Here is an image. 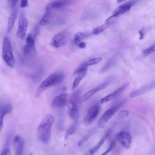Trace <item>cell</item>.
I'll list each match as a JSON object with an SVG mask.
<instances>
[{"mask_svg": "<svg viewBox=\"0 0 155 155\" xmlns=\"http://www.w3.org/2000/svg\"><path fill=\"white\" fill-rule=\"evenodd\" d=\"M155 87L154 81L142 86L137 90L132 92L130 94V97H134L142 95L150 90Z\"/></svg>", "mask_w": 155, "mask_h": 155, "instance_id": "cell-13", "label": "cell"}, {"mask_svg": "<svg viewBox=\"0 0 155 155\" xmlns=\"http://www.w3.org/2000/svg\"><path fill=\"white\" fill-rule=\"evenodd\" d=\"M54 116L51 114L46 115L40 122L38 128V134L41 142H48L51 137V127L54 122Z\"/></svg>", "mask_w": 155, "mask_h": 155, "instance_id": "cell-1", "label": "cell"}, {"mask_svg": "<svg viewBox=\"0 0 155 155\" xmlns=\"http://www.w3.org/2000/svg\"><path fill=\"white\" fill-rule=\"evenodd\" d=\"M148 29V27H145L142 28L139 30V32L140 34L139 39L140 40H141L143 38L144 36L145 33Z\"/></svg>", "mask_w": 155, "mask_h": 155, "instance_id": "cell-32", "label": "cell"}, {"mask_svg": "<svg viewBox=\"0 0 155 155\" xmlns=\"http://www.w3.org/2000/svg\"><path fill=\"white\" fill-rule=\"evenodd\" d=\"M12 105L7 104L0 106V132L3 126V118L5 115L10 113L12 110Z\"/></svg>", "mask_w": 155, "mask_h": 155, "instance_id": "cell-15", "label": "cell"}, {"mask_svg": "<svg viewBox=\"0 0 155 155\" xmlns=\"http://www.w3.org/2000/svg\"><path fill=\"white\" fill-rule=\"evenodd\" d=\"M125 1V0H117V3H120L123 2Z\"/></svg>", "mask_w": 155, "mask_h": 155, "instance_id": "cell-40", "label": "cell"}, {"mask_svg": "<svg viewBox=\"0 0 155 155\" xmlns=\"http://www.w3.org/2000/svg\"><path fill=\"white\" fill-rule=\"evenodd\" d=\"M71 33L68 31H61L54 35L51 41L52 45L58 48L66 45L70 39Z\"/></svg>", "mask_w": 155, "mask_h": 155, "instance_id": "cell-3", "label": "cell"}, {"mask_svg": "<svg viewBox=\"0 0 155 155\" xmlns=\"http://www.w3.org/2000/svg\"><path fill=\"white\" fill-rule=\"evenodd\" d=\"M28 25V19L24 14L21 13L19 18L18 28L17 33V35L19 38L22 39L24 37Z\"/></svg>", "mask_w": 155, "mask_h": 155, "instance_id": "cell-8", "label": "cell"}, {"mask_svg": "<svg viewBox=\"0 0 155 155\" xmlns=\"http://www.w3.org/2000/svg\"><path fill=\"white\" fill-rule=\"evenodd\" d=\"M2 56L4 61L10 67L12 68L15 64V60L11 42L7 37H5L3 40Z\"/></svg>", "mask_w": 155, "mask_h": 155, "instance_id": "cell-2", "label": "cell"}, {"mask_svg": "<svg viewBox=\"0 0 155 155\" xmlns=\"http://www.w3.org/2000/svg\"><path fill=\"white\" fill-rule=\"evenodd\" d=\"M87 71H84L78 74L73 83L72 89H75L79 85L81 80L84 78L87 73Z\"/></svg>", "mask_w": 155, "mask_h": 155, "instance_id": "cell-24", "label": "cell"}, {"mask_svg": "<svg viewBox=\"0 0 155 155\" xmlns=\"http://www.w3.org/2000/svg\"><path fill=\"white\" fill-rule=\"evenodd\" d=\"M87 35L84 33L78 32L76 33L74 36V41L77 45L81 42V40Z\"/></svg>", "mask_w": 155, "mask_h": 155, "instance_id": "cell-27", "label": "cell"}, {"mask_svg": "<svg viewBox=\"0 0 155 155\" xmlns=\"http://www.w3.org/2000/svg\"><path fill=\"white\" fill-rule=\"evenodd\" d=\"M116 21L109 20L106 21L104 24L100 25L94 29L93 30V33L94 34H98L104 31L106 29L111 25L113 24Z\"/></svg>", "mask_w": 155, "mask_h": 155, "instance_id": "cell-19", "label": "cell"}, {"mask_svg": "<svg viewBox=\"0 0 155 155\" xmlns=\"http://www.w3.org/2000/svg\"><path fill=\"white\" fill-rule=\"evenodd\" d=\"M129 83H127L120 87L114 92L109 94L101 99V104L106 103L115 99L118 97L123 92L124 90L128 86Z\"/></svg>", "mask_w": 155, "mask_h": 155, "instance_id": "cell-9", "label": "cell"}, {"mask_svg": "<svg viewBox=\"0 0 155 155\" xmlns=\"http://www.w3.org/2000/svg\"><path fill=\"white\" fill-rule=\"evenodd\" d=\"M122 104L121 103L118 105L112 107L105 111L99 120L98 123L99 127L100 128L104 127Z\"/></svg>", "mask_w": 155, "mask_h": 155, "instance_id": "cell-6", "label": "cell"}, {"mask_svg": "<svg viewBox=\"0 0 155 155\" xmlns=\"http://www.w3.org/2000/svg\"><path fill=\"white\" fill-rule=\"evenodd\" d=\"M56 75V73L51 75L39 85L36 91V97H38L42 93L51 86L58 85Z\"/></svg>", "mask_w": 155, "mask_h": 155, "instance_id": "cell-4", "label": "cell"}, {"mask_svg": "<svg viewBox=\"0 0 155 155\" xmlns=\"http://www.w3.org/2000/svg\"><path fill=\"white\" fill-rule=\"evenodd\" d=\"M155 45L154 44L148 48L142 51V54L145 56H147L155 51Z\"/></svg>", "mask_w": 155, "mask_h": 155, "instance_id": "cell-30", "label": "cell"}, {"mask_svg": "<svg viewBox=\"0 0 155 155\" xmlns=\"http://www.w3.org/2000/svg\"><path fill=\"white\" fill-rule=\"evenodd\" d=\"M102 60V58L100 57L92 58L85 62L87 66H91L97 64Z\"/></svg>", "mask_w": 155, "mask_h": 155, "instance_id": "cell-29", "label": "cell"}, {"mask_svg": "<svg viewBox=\"0 0 155 155\" xmlns=\"http://www.w3.org/2000/svg\"><path fill=\"white\" fill-rule=\"evenodd\" d=\"M68 94H62L56 97L52 101L53 105L56 107H62L66 104Z\"/></svg>", "mask_w": 155, "mask_h": 155, "instance_id": "cell-16", "label": "cell"}, {"mask_svg": "<svg viewBox=\"0 0 155 155\" xmlns=\"http://www.w3.org/2000/svg\"><path fill=\"white\" fill-rule=\"evenodd\" d=\"M140 0H130L124 3L123 5L128 6L130 8H131L136 2L139 1Z\"/></svg>", "mask_w": 155, "mask_h": 155, "instance_id": "cell-33", "label": "cell"}, {"mask_svg": "<svg viewBox=\"0 0 155 155\" xmlns=\"http://www.w3.org/2000/svg\"><path fill=\"white\" fill-rule=\"evenodd\" d=\"M18 0H8V3L9 6L13 8L15 7Z\"/></svg>", "mask_w": 155, "mask_h": 155, "instance_id": "cell-35", "label": "cell"}, {"mask_svg": "<svg viewBox=\"0 0 155 155\" xmlns=\"http://www.w3.org/2000/svg\"><path fill=\"white\" fill-rule=\"evenodd\" d=\"M109 132H107L97 144L93 148L87 152V154L93 155L96 153L102 146L109 134Z\"/></svg>", "mask_w": 155, "mask_h": 155, "instance_id": "cell-20", "label": "cell"}, {"mask_svg": "<svg viewBox=\"0 0 155 155\" xmlns=\"http://www.w3.org/2000/svg\"><path fill=\"white\" fill-rule=\"evenodd\" d=\"M77 45L79 48H84L86 46V44L83 42H80Z\"/></svg>", "mask_w": 155, "mask_h": 155, "instance_id": "cell-39", "label": "cell"}, {"mask_svg": "<svg viewBox=\"0 0 155 155\" xmlns=\"http://www.w3.org/2000/svg\"><path fill=\"white\" fill-rule=\"evenodd\" d=\"M130 8L123 4L117 8L113 12V16L115 17L128 11Z\"/></svg>", "mask_w": 155, "mask_h": 155, "instance_id": "cell-22", "label": "cell"}, {"mask_svg": "<svg viewBox=\"0 0 155 155\" xmlns=\"http://www.w3.org/2000/svg\"><path fill=\"white\" fill-rule=\"evenodd\" d=\"M28 5V0H21L20 7L21 8L25 7Z\"/></svg>", "mask_w": 155, "mask_h": 155, "instance_id": "cell-37", "label": "cell"}, {"mask_svg": "<svg viewBox=\"0 0 155 155\" xmlns=\"http://www.w3.org/2000/svg\"><path fill=\"white\" fill-rule=\"evenodd\" d=\"M88 66L85 62H84L80 64L75 69L74 72V74H78L87 71Z\"/></svg>", "mask_w": 155, "mask_h": 155, "instance_id": "cell-26", "label": "cell"}, {"mask_svg": "<svg viewBox=\"0 0 155 155\" xmlns=\"http://www.w3.org/2000/svg\"><path fill=\"white\" fill-rule=\"evenodd\" d=\"M115 59L114 58H112L108 61L105 64L103 68L101 69V72H104L108 69L110 67L114 64Z\"/></svg>", "mask_w": 155, "mask_h": 155, "instance_id": "cell-28", "label": "cell"}, {"mask_svg": "<svg viewBox=\"0 0 155 155\" xmlns=\"http://www.w3.org/2000/svg\"><path fill=\"white\" fill-rule=\"evenodd\" d=\"M75 121V122L72 125L70 126L66 130L64 135L65 140H67L68 138L75 132L77 125L78 120Z\"/></svg>", "mask_w": 155, "mask_h": 155, "instance_id": "cell-23", "label": "cell"}, {"mask_svg": "<svg viewBox=\"0 0 155 155\" xmlns=\"http://www.w3.org/2000/svg\"><path fill=\"white\" fill-rule=\"evenodd\" d=\"M12 8L8 21L6 30L8 33H9L12 30L17 16V9L15 7Z\"/></svg>", "mask_w": 155, "mask_h": 155, "instance_id": "cell-17", "label": "cell"}, {"mask_svg": "<svg viewBox=\"0 0 155 155\" xmlns=\"http://www.w3.org/2000/svg\"><path fill=\"white\" fill-rule=\"evenodd\" d=\"M35 37L31 33L28 35L23 49V54L25 56L28 55L34 49L35 44Z\"/></svg>", "mask_w": 155, "mask_h": 155, "instance_id": "cell-10", "label": "cell"}, {"mask_svg": "<svg viewBox=\"0 0 155 155\" xmlns=\"http://www.w3.org/2000/svg\"><path fill=\"white\" fill-rule=\"evenodd\" d=\"M13 145L15 150V154H22L24 146V140L20 136L17 135L13 140Z\"/></svg>", "mask_w": 155, "mask_h": 155, "instance_id": "cell-11", "label": "cell"}, {"mask_svg": "<svg viewBox=\"0 0 155 155\" xmlns=\"http://www.w3.org/2000/svg\"><path fill=\"white\" fill-rule=\"evenodd\" d=\"M117 140L125 148L129 149L130 146L132 137L130 133L128 131H121L117 134Z\"/></svg>", "mask_w": 155, "mask_h": 155, "instance_id": "cell-7", "label": "cell"}, {"mask_svg": "<svg viewBox=\"0 0 155 155\" xmlns=\"http://www.w3.org/2000/svg\"><path fill=\"white\" fill-rule=\"evenodd\" d=\"M80 90H78L71 94L69 98V103L71 105L78 104L81 94Z\"/></svg>", "mask_w": 155, "mask_h": 155, "instance_id": "cell-21", "label": "cell"}, {"mask_svg": "<svg viewBox=\"0 0 155 155\" xmlns=\"http://www.w3.org/2000/svg\"><path fill=\"white\" fill-rule=\"evenodd\" d=\"M79 107L78 104L71 105L68 109V114L69 116L74 120L78 119L79 114Z\"/></svg>", "mask_w": 155, "mask_h": 155, "instance_id": "cell-18", "label": "cell"}, {"mask_svg": "<svg viewBox=\"0 0 155 155\" xmlns=\"http://www.w3.org/2000/svg\"><path fill=\"white\" fill-rule=\"evenodd\" d=\"M110 83V81H107L89 91L82 96V99L83 101H86L97 92L106 87Z\"/></svg>", "mask_w": 155, "mask_h": 155, "instance_id": "cell-12", "label": "cell"}, {"mask_svg": "<svg viewBox=\"0 0 155 155\" xmlns=\"http://www.w3.org/2000/svg\"><path fill=\"white\" fill-rule=\"evenodd\" d=\"M39 21V24L42 25H47L50 21L51 13L50 11H47Z\"/></svg>", "mask_w": 155, "mask_h": 155, "instance_id": "cell-25", "label": "cell"}, {"mask_svg": "<svg viewBox=\"0 0 155 155\" xmlns=\"http://www.w3.org/2000/svg\"><path fill=\"white\" fill-rule=\"evenodd\" d=\"M1 155H9L11 154V151L9 148H6L2 153Z\"/></svg>", "mask_w": 155, "mask_h": 155, "instance_id": "cell-38", "label": "cell"}, {"mask_svg": "<svg viewBox=\"0 0 155 155\" xmlns=\"http://www.w3.org/2000/svg\"><path fill=\"white\" fill-rule=\"evenodd\" d=\"M116 142L115 140L112 141L110 144L108 149L102 154L106 155L110 153L114 148Z\"/></svg>", "mask_w": 155, "mask_h": 155, "instance_id": "cell-31", "label": "cell"}, {"mask_svg": "<svg viewBox=\"0 0 155 155\" xmlns=\"http://www.w3.org/2000/svg\"><path fill=\"white\" fill-rule=\"evenodd\" d=\"M90 134H88L80 140L78 142V145L79 146L82 145L89 138Z\"/></svg>", "mask_w": 155, "mask_h": 155, "instance_id": "cell-34", "label": "cell"}, {"mask_svg": "<svg viewBox=\"0 0 155 155\" xmlns=\"http://www.w3.org/2000/svg\"><path fill=\"white\" fill-rule=\"evenodd\" d=\"M100 109L98 104H94L89 109L83 119V123L85 126H88L93 123L98 114Z\"/></svg>", "mask_w": 155, "mask_h": 155, "instance_id": "cell-5", "label": "cell"}, {"mask_svg": "<svg viewBox=\"0 0 155 155\" xmlns=\"http://www.w3.org/2000/svg\"><path fill=\"white\" fill-rule=\"evenodd\" d=\"M129 114V112L126 110H122L119 113V115L121 117H126Z\"/></svg>", "mask_w": 155, "mask_h": 155, "instance_id": "cell-36", "label": "cell"}, {"mask_svg": "<svg viewBox=\"0 0 155 155\" xmlns=\"http://www.w3.org/2000/svg\"><path fill=\"white\" fill-rule=\"evenodd\" d=\"M71 2L69 0H57L55 1L48 4L45 6V10L47 11H50L54 9L60 8L68 5Z\"/></svg>", "mask_w": 155, "mask_h": 155, "instance_id": "cell-14", "label": "cell"}]
</instances>
